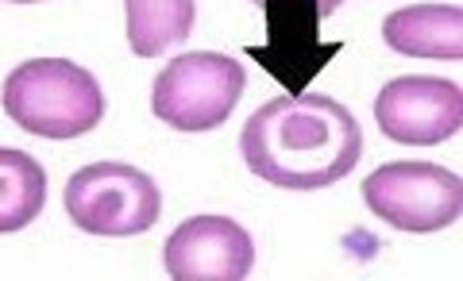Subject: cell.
<instances>
[{"mask_svg":"<svg viewBox=\"0 0 463 281\" xmlns=\"http://www.w3.org/2000/svg\"><path fill=\"white\" fill-rule=\"evenodd\" d=\"M240 155L263 182L313 193L355 170L364 131L340 100L325 93H289L251 112L240 131Z\"/></svg>","mask_w":463,"mask_h":281,"instance_id":"1","label":"cell"},{"mask_svg":"<svg viewBox=\"0 0 463 281\" xmlns=\"http://www.w3.org/2000/svg\"><path fill=\"white\" fill-rule=\"evenodd\" d=\"M0 100L12 124L39 139H78L105 120L100 81L70 58H32L16 66Z\"/></svg>","mask_w":463,"mask_h":281,"instance_id":"2","label":"cell"},{"mask_svg":"<svg viewBox=\"0 0 463 281\" xmlns=\"http://www.w3.org/2000/svg\"><path fill=\"white\" fill-rule=\"evenodd\" d=\"M163 193L155 177L128 162H93L66 182V216L85 235L128 239L158 224Z\"/></svg>","mask_w":463,"mask_h":281,"instance_id":"3","label":"cell"},{"mask_svg":"<svg viewBox=\"0 0 463 281\" xmlns=\"http://www.w3.org/2000/svg\"><path fill=\"white\" fill-rule=\"evenodd\" d=\"M248 73L236 58L190 51L163 66L151 85V112L174 131H213L236 112Z\"/></svg>","mask_w":463,"mask_h":281,"instance_id":"4","label":"cell"},{"mask_svg":"<svg viewBox=\"0 0 463 281\" xmlns=\"http://www.w3.org/2000/svg\"><path fill=\"white\" fill-rule=\"evenodd\" d=\"M364 204L398 231H444L463 212V177L437 162H386L364 182Z\"/></svg>","mask_w":463,"mask_h":281,"instance_id":"5","label":"cell"},{"mask_svg":"<svg viewBox=\"0 0 463 281\" xmlns=\"http://www.w3.org/2000/svg\"><path fill=\"white\" fill-rule=\"evenodd\" d=\"M267 20V42L248 47L286 93H306L309 81L340 54V42L321 39L325 5L321 0H259Z\"/></svg>","mask_w":463,"mask_h":281,"instance_id":"6","label":"cell"},{"mask_svg":"<svg viewBox=\"0 0 463 281\" xmlns=\"http://www.w3.org/2000/svg\"><path fill=\"white\" fill-rule=\"evenodd\" d=\"M374 124L386 139L405 146L448 143L463 127V89L429 73L394 78L374 97Z\"/></svg>","mask_w":463,"mask_h":281,"instance_id":"7","label":"cell"},{"mask_svg":"<svg viewBox=\"0 0 463 281\" xmlns=\"http://www.w3.org/2000/svg\"><path fill=\"white\" fill-rule=\"evenodd\" d=\"M163 262L174 281H240L255 266V239L228 216H194L170 231Z\"/></svg>","mask_w":463,"mask_h":281,"instance_id":"8","label":"cell"},{"mask_svg":"<svg viewBox=\"0 0 463 281\" xmlns=\"http://www.w3.org/2000/svg\"><path fill=\"white\" fill-rule=\"evenodd\" d=\"M383 39L405 58H463V8L459 5H413L383 20Z\"/></svg>","mask_w":463,"mask_h":281,"instance_id":"9","label":"cell"},{"mask_svg":"<svg viewBox=\"0 0 463 281\" xmlns=\"http://www.w3.org/2000/svg\"><path fill=\"white\" fill-rule=\"evenodd\" d=\"M128 8V47L139 58L166 54L190 39L197 8L194 0H124Z\"/></svg>","mask_w":463,"mask_h":281,"instance_id":"10","label":"cell"},{"mask_svg":"<svg viewBox=\"0 0 463 281\" xmlns=\"http://www.w3.org/2000/svg\"><path fill=\"white\" fill-rule=\"evenodd\" d=\"M47 204V170L16 146H0V235L24 231Z\"/></svg>","mask_w":463,"mask_h":281,"instance_id":"11","label":"cell"},{"mask_svg":"<svg viewBox=\"0 0 463 281\" xmlns=\"http://www.w3.org/2000/svg\"><path fill=\"white\" fill-rule=\"evenodd\" d=\"M251 5H259V0H251ZM321 5H325V16H332V12H336L344 0H321Z\"/></svg>","mask_w":463,"mask_h":281,"instance_id":"12","label":"cell"},{"mask_svg":"<svg viewBox=\"0 0 463 281\" xmlns=\"http://www.w3.org/2000/svg\"><path fill=\"white\" fill-rule=\"evenodd\" d=\"M0 5H43V0H0Z\"/></svg>","mask_w":463,"mask_h":281,"instance_id":"13","label":"cell"}]
</instances>
